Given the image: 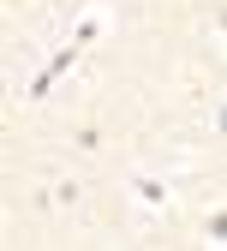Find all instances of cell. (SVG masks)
<instances>
[{
    "mask_svg": "<svg viewBox=\"0 0 227 251\" xmlns=\"http://www.w3.org/2000/svg\"><path fill=\"white\" fill-rule=\"evenodd\" d=\"M72 66H78V42H66V48H60V54L48 60V66H42L36 78H30V102H42V96H48V90H54L60 78H66Z\"/></svg>",
    "mask_w": 227,
    "mask_h": 251,
    "instance_id": "1",
    "label": "cell"
},
{
    "mask_svg": "<svg viewBox=\"0 0 227 251\" xmlns=\"http://www.w3.org/2000/svg\"><path fill=\"white\" fill-rule=\"evenodd\" d=\"M132 192H138L144 203H168V179H155V174H138V179H132Z\"/></svg>",
    "mask_w": 227,
    "mask_h": 251,
    "instance_id": "2",
    "label": "cell"
},
{
    "mask_svg": "<svg viewBox=\"0 0 227 251\" xmlns=\"http://www.w3.org/2000/svg\"><path fill=\"white\" fill-rule=\"evenodd\" d=\"M96 36H102V18H96V12H90V18H84V24H78V30H72V42H78V48H84V42H96Z\"/></svg>",
    "mask_w": 227,
    "mask_h": 251,
    "instance_id": "3",
    "label": "cell"
},
{
    "mask_svg": "<svg viewBox=\"0 0 227 251\" xmlns=\"http://www.w3.org/2000/svg\"><path fill=\"white\" fill-rule=\"evenodd\" d=\"M203 233H209L215 245H227V209H221V215H209V222H203Z\"/></svg>",
    "mask_w": 227,
    "mask_h": 251,
    "instance_id": "4",
    "label": "cell"
},
{
    "mask_svg": "<svg viewBox=\"0 0 227 251\" xmlns=\"http://www.w3.org/2000/svg\"><path fill=\"white\" fill-rule=\"evenodd\" d=\"M215 132H221V138H227V108H215Z\"/></svg>",
    "mask_w": 227,
    "mask_h": 251,
    "instance_id": "5",
    "label": "cell"
},
{
    "mask_svg": "<svg viewBox=\"0 0 227 251\" xmlns=\"http://www.w3.org/2000/svg\"><path fill=\"white\" fill-rule=\"evenodd\" d=\"M221 30H227V12H221Z\"/></svg>",
    "mask_w": 227,
    "mask_h": 251,
    "instance_id": "6",
    "label": "cell"
}]
</instances>
